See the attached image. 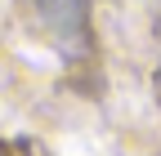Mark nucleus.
I'll list each match as a JSON object with an SVG mask.
<instances>
[{"label": "nucleus", "instance_id": "1", "mask_svg": "<svg viewBox=\"0 0 161 156\" xmlns=\"http://www.w3.org/2000/svg\"><path fill=\"white\" fill-rule=\"evenodd\" d=\"M31 13L58 45L67 49L80 45V36H85V5L80 0H31Z\"/></svg>", "mask_w": 161, "mask_h": 156}]
</instances>
